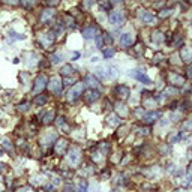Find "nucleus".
Masks as SVG:
<instances>
[{
    "label": "nucleus",
    "instance_id": "10",
    "mask_svg": "<svg viewBox=\"0 0 192 192\" xmlns=\"http://www.w3.org/2000/svg\"><path fill=\"white\" fill-rule=\"evenodd\" d=\"M168 80H170V83L171 84H174V86H182L183 83H185V78L182 75H179V74H170V77H168Z\"/></svg>",
    "mask_w": 192,
    "mask_h": 192
},
{
    "label": "nucleus",
    "instance_id": "36",
    "mask_svg": "<svg viewBox=\"0 0 192 192\" xmlns=\"http://www.w3.org/2000/svg\"><path fill=\"white\" fill-rule=\"evenodd\" d=\"M0 180H2V179H0Z\"/></svg>",
    "mask_w": 192,
    "mask_h": 192
},
{
    "label": "nucleus",
    "instance_id": "11",
    "mask_svg": "<svg viewBox=\"0 0 192 192\" xmlns=\"http://www.w3.org/2000/svg\"><path fill=\"white\" fill-rule=\"evenodd\" d=\"M98 98H99V92L96 89L89 90V92H86V95H84V99H86L87 102H95Z\"/></svg>",
    "mask_w": 192,
    "mask_h": 192
},
{
    "label": "nucleus",
    "instance_id": "8",
    "mask_svg": "<svg viewBox=\"0 0 192 192\" xmlns=\"http://www.w3.org/2000/svg\"><path fill=\"white\" fill-rule=\"evenodd\" d=\"M135 41V38H134V35L132 33H123L120 36V45H123V47H131L132 44Z\"/></svg>",
    "mask_w": 192,
    "mask_h": 192
},
{
    "label": "nucleus",
    "instance_id": "3",
    "mask_svg": "<svg viewBox=\"0 0 192 192\" xmlns=\"http://www.w3.org/2000/svg\"><path fill=\"white\" fill-rule=\"evenodd\" d=\"M129 75L134 77V78H135V80H138V81L144 83V84H152V80L146 75V72H141V71H138V69L129 71Z\"/></svg>",
    "mask_w": 192,
    "mask_h": 192
},
{
    "label": "nucleus",
    "instance_id": "30",
    "mask_svg": "<svg viewBox=\"0 0 192 192\" xmlns=\"http://www.w3.org/2000/svg\"><path fill=\"white\" fill-rule=\"evenodd\" d=\"M90 192H99V186L92 185V188H90Z\"/></svg>",
    "mask_w": 192,
    "mask_h": 192
},
{
    "label": "nucleus",
    "instance_id": "1",
    "mask_svg": "<svg viewBox=\"0 0 192 192\" xmlns=\"http://www.w3.org/2000/svg\"><path fill=\"white\" fill-rule=\"evenodd\" d=\"M83 90H84V83H77L75 86H74L72 89L69 90L68 99H69V101H75L78 96H81Z\"/></svg>",
    "mask_w": 192,
    "mask_h": 192
},
{
    "label": "nucleus",
    "instance_id": "13",
    "mask_svg": "<svg viewBox=\"0 0 192 192\" xmlns=\"http://www.w3.org/2000/svg\"><path fill=\"white\" fill-rule=\"evenodd\" d=\"M96 35H98L96 27H86L84 30H83V36H84V39H92V38H95Z\"/></svg>",
    "mask_w": 192,
    "mask_h": 192
},
{
    "label": "nucleus",
    "instance_id": "16",
    "mask_svg": "<svg viewBox=\"0 0 192 192\" xmlns=\"http://www.w3.org/2000/svg\"><path fill=\"white\" fill-rule=\"evenodd\" d=\"M60 74L65 75V77H69V75H72V74H74V69H72L71 65H65V66L60 69Z\"/></svg>",
    "mask_w": 192,
    "mask_h": 192
},
{
    "label": "nucleus",
    "instance_id": "34",
    "mask_svg": "<svg viewBox=\"0 0 192 192\" xmlns=\"http://www.w3.org/2000/svg\"><path fill=\"white\" fill-rule=\"evenodd\" d=\"M188 72H189V77H192V69H191V68L188 69Z\"/></svg>",
    "mask_w": 192,
    "mask_h": 192
},
{
    "label": "nucleus",
    "instance_id": "28",
    "mask_svg": "<svg viewBox=\"0 0 192 192\" xmlns=\"http://www.w3.org/2000/svg\"><path fill=\"white\" fill-rule=\"evenodd\" d=\"M2 146H3L6 150H9V152L12 150V149H11V144H9V141H8V140H3V144H2Z\"/></svg>",
    "mask_w": 192,
    "mask_h": 192
},
{
    "label": "nucleus",
    "instance_id": "12",
    "mask_svg": "<svg viewBox=\"0 0 192 192\" xmlns=\"http://www.w3.org/2000/svg\"><path fill=\"white\" fill-rule=\"evenodd\" d=\"M180 57L183 59V62H191L192 60V48H188V47H185V48H182L180 50Z\"/></svg>",
    "mask_w": 192,
    "mask_h": 192
},
{
    "label": "nucleus",
    "instance_id": "5",
    "mask_svg": "<svg viewBox=\"0 0 192 192\" xmlns=\"http://www.w3.org/2000/svg\"><path fill=\"white\" fill-rule=\"evenodd\" d=\"M47 77L45 75H39L36 78V81H35V87H33V92L35 93H39L41 90H44L47 87Z\"/></svg>",
    "mask_w": 192,
    "mask_h": 192
},
{
    "label": "nucleus",
    "instance_id": "20",
    "mask_svg": "<svg viewBox=\"0 0 192 192\" xmlns=\"http://www.w3.org/2000/svg\"><path fill=\"white\" fill-rule=\"evenodd\" d=\"M53 15H54V11H53V9L44 11V14H42V23H47V20H50Z\"/></svg>",
    "mask_w": 192,
    "mask_h": 192
},
{
    "label": "nucleus",
    "instance_id": "4",
    "mask_svg": "<svg viewBox=\"0 0 192 192\" xmlns=\"http://www.w3.org/2000/svg\"><path fill=\"white\" fill-rule=\"evenodd\" d=\"M80 159H81V152L80 149H77V147H72L71 150H69V155H68V161L71 165H77L80 162Z\"/></svg>",
    "mask_w": 192,
    "mask_h": 192
},
{
    "label": "nucleus",
    "instance_id": "21",
    "mask_svg": "<svg viewBox=\"0 0 192 192\" xmlns=\"http://www.w3.org/2000/svg\"><path fill=\"white\" fill-rule=\"evenodd\" d=\"M108 123H110V126H117V125H120V119L117 116H114V114H111L110 117H108Z\"/></svg>",
    "mask_w": 192,
    "mask_h": 192
},
{
    "label": "nucleus",
    "instance_id": "2",
    "mask_svg": "<svg viewBox=\"0 0 192 192\" xmlns=\"http://www.w3.org/2000/svg\"><path fill=\"white\" fill-rule=\"evenodd\" d=\"M48 89L51 90L54 95H60V92H62V81H60V78L59 77H53L51 81L48 83Z\"/></svg>",
    "mask_w": 192,
    "mask_h": 192
},
{
    "label": "nucleus",
    "instance_id": "22",
    "mask_svg": "<svg viewBox=\"0 0 192 192\" xmlns=\"http://www.w3.org/2000/svg\"><path fill=\"white\" fill-rule=\"evenodd\" d=\"M114 54H116V51H114L111 47H108V48H105V50H104V57H105V59H110V57H113Z\"/></svg>",
    "mask_w": 192,
    "mask_h": 192
},
{
    "label": "nucleus",
    "instance_id": "9",
    "mask_svg": "<svg viewBox=\"0 0 192 192\" xmlns=\"http://www.w3.org/2000/svg\"><path fill=\"white\" fill-rule=\"evenodd\" d=\"M116 93H117L119 96H120V98H123V99H126V98L129 96L131 90H129V87H128V86H125V84H120V86H117Z\"/></svg>",
    "mask_w": 192,
    "mask_h": 192
},
{
    "label": "nucleus",
    "instance_id": "24",
    "mask_svg": "<svg viewBox=\"0 0 192 192\" xmlns=\"http://www.w3.org/2000/svg\"><path fill=\"white\" fill-rule=\"evenodd\" d=\"M162 41H164V38H162V33H161V32L153 33V42H155V44H161Z\"/></svg>",
    "mask_w": 192,
    "mask_h": 192
},
{
    "label": "nucleus",
    "instance_id": "25",
    "mask_svg": "<svg viewBox=\"0 0 192 192\" xmlns=\"http://www.w3.org/2000/svg\"><path fill=\"white\" fill-rule=\"evenodd\" d=\"M65 144H66V141H65V140L59 141V143H57V146H56V152H57V153H63V147H65Z\"/></svg>",
    "mask_w": 192,
    "mask_h": 192
},
{
    "label": "nucleus",
    "instance_id": "35",
    "mask_svg": "<svg viewBox=\"0 0 192 192\" xmlns=\"http://www.w3.org/2000/svg\"><path fill=\"white\" fill-rule=\"evenodd\" d=\"M176 192H186V191H183V189H177Z\"/></svg>",
    "mask_w": 192,
    "mask_h": 192
},
{
    "label": "nucleus",
    "instance_id": "6",
    "mask_svg": "<svg viewBox=\"0 0 192 192\" xmlns=\"http://www.w3.org/2000/svg\"><path fill=\"white\" fill-rule=\"evenodd\" d=\"M159 116H161V114H159L158 111H149V113H146V114L143 116V122L146 125H152L158 120Z\"/></svg>",
    "mask_w": 192,
    "mask_h": 192
},
{
    "label": "nucleus",
    "instance_id": "17",
    "mask_svg": "<svg viewBox=\"0 0 192 192\" xmlns=\"http://www.w3.org/2000/svg\"><path fill=\"white\" fill-rule=\"evenodd\" d=\"M78 192H89V185H87V180H80L78 182Z\"/></svg>",
    "mask_w": 192,
    "mask_h": 192
},
{
    "label": "nucleus",
    "instance_id": "33",
    "mask_svg": "<svg viewBox=\"0 0 192 192\" xmlns=\"http://www.w3.org/2000/svg\"><path fill=\"white\" fill-rule=\"evenodd\" d=\"M98 60H99V57H92V62H93V63L98 62Z\"/></svg>",
    "mask_w": 192,
    "mask_h": 192
},
{
    "label": "nucleus",
    "instance_id": "29",
    "mask_svg": "<svg viewBox=\"0 0 192 192\" xmlns=\"http://www.w3.org/2000/svg\"><path fill=\"white\" fill-rule=\"evenodd\" d=\"M170 14H171V11H170V9H168V11H167V9H164V11H161L159 17H162V18H164V17H167V15H170Z\"/></svg>",
    "mask_w": 192,
    "mask_h": 192
},
{
    "label": "nucleus",
    "instance_id": "15",
    "mask_svg": "<svg viewBox=\"0 0 192 192\" xmlns=\"http://www.w3.org/2000/svg\"><path fill=\"white\" fill-rule=\"evenodd\" d=\"M105 69H107V72H108V74H107V78H108V80H114L117 77V68L108 66V68H105Z\"/></svg>",
    "mask_w": 192,
    "mask_h": 192
},
{
    "label": "nucleus",
    "instance_id": "19",
    "mask_svg": "<svg viewBox=\"0 0 192 192\" xmlns=\"http://www.w3.org/2000/svg\"><path fill=\"white\" fill-rule=\"evenodd\" d=\"M9 36H11V39H12V42H14V41H23V39H26V35L15 33L14 30H12V32H9Z\"/></svg>",
    "mask_w": 192,
    "mask_h": 192
},
{
    "label": "nucleus",
    "instance_id": "26",
    "mask_svg": "<svg viewBox=\"0 0 192 192\" xmlns=\"http://www.w3.org/2000/svg\"><path fill=\"white\" fill-rule=\"evenodd\" d=\"M53 117H54V113H53V111H50L47 116H45V119H44V123H48V122H51V120H53Z\"/></svg>",
    "mask_w": 192,
    "mask_h": 192
},
{
    "label": "nucleus",
    "instance_id": "18",
    "mask_svg": "<svg viewBox=\"0 0 192 192\" xmlns=\"http://www.w3.org/2000/svg\"><path fill=\"white\" fill-rule=\"evenodd\" d=\"M86 84H89L90 87H93V89H95L96 86H99L98 80H95V77H93V75H87V77H86Z\"/></svg>",
    "mask_w": 192,
    "mask_h": 192
},
{
    "label": "nucleus",
    "instance_id": "7",
    "mask_svg": "<svg viewBox=\"0 0 192 192\" xmlns=\"http://www.w3.org/2000/svg\"><path fill=\"white\" fill-rule=\"evenodd\" d=\"M108 20H110L111 24H114V26H119V24H122L125 21V15L122 12H111L110 17H108Z\"/></svg>",
    "mask_w": 192,
    "mask_h": 192
},
{
    "label": "nucleus",
    "instance_id": "23",
    "mask_svg": "<svg viewBox=\"0 0 192 192\" xmlns=\"http://www.w3.org/2000/svg\"><path fill=\"white\" fill-rule=\"evenodd\" d=\"M47 101H48V98H47V96L41 95V96H38V98L35 99V104H36V105H44V104L47 102Z\"/></svg>",
    "mask_w": 192,
    "mask_h": 192
},
{
    "label": "nucleus",
    "instance_id": "32",
    "mask_svg": "<svg viewBox=\"0 0 192 192\" xmlns=\"http://www.w3.org/2000/svg\"><path fill=\"white\" fill-rule=\"evenodd\" d=\"M5 168H6V165H5V164H0V171H3Z\"/></svg>",
    "mask_w": 192,
    "mask_h": 192
},
{
    "label": "nucleus",
    "instance_id": "31",
    "mask_svg": "<svg viewBox=\"0 0 192 192\" xmlns=\"http://www.w3.org/2000/svg\"><path fill=\"white\" fill-rule=\"evenodd\" d=\"M29 108V104H24V105H20V110L21 111H27Z\"/></svg>",
    "mask_w": 192,
    "mask_h": 192
},
{
    "label": "nucleus",
    "instance_id": "14",
    "mask_svg": "<svg viewBox=\"0 0 192 192\" xmlns=\"http://www.w3.org/2000/svg\"><path fill=\"white\" fill-rule=\"evenodd\" d=\"M140 20L144 21V23H152V21L155 20V17H153V14L152 12H149V11H140Z\"/></svg>",
    "mask_w": 192,
    "mask_h": 192
},
{
    "label": "nucleus",
    "instance_id": "27",
    "mask_svg": "<svg viewBox=\"0 0 192 192\" xmlns=\"http://www.w3.org/2000/svg\"><path fill=\"white\" fill-rule=\"evenodd\" d=\"M96 45H98V48H102V36H99V35H96Z\"/></svg>",
    "mask_w": 192,
    "mask_h": 192
}]
</instances>
